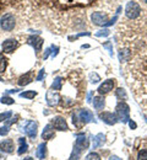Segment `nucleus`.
I'll return each mask as SVG.
<instances>
[{
    "instance_id": "nucleus-29",
    "label": "nucleus",
    "mask_w": 147,
    "mask_h": 160,
    "mask_svg": "<svg viewBox=\"0 0 147 160\" xmlns=\"http://www.w3.org/2000/svg\"><path fill=\"white\" fill-rule=\"evenodd\" d=\"M15 101L12 100L11 98H7V96H4L1 98V103H5V105H12Z\"/></svg>"
},
{
    "instance_id": "nucleus-23",
    "label": "nucleus",
    "mask_w": 147,
    "mask_h": 160,
    "mask_svg": "<svg viewBox=\"0 0 147 160\" xmlns=\"http://www.w3.org/2000/svg\"><path fill=\"white\" fill-rule=\"evenodd\" d=\"M6 65H7V59L5 58L4 53H0V73L5 72V69H6Z\"/></svg>"
},
{
    "instance_id": "nucleus-33",
    "label": "nucleus",
    "mask_w": 147,
    "mask_h": 160,
    "mask_svg": "<svg viewBox=\"0 0 147 160\" xmlns=\"http://www.w3.org/2000/svg\"><path fill=\"white\" fill-rule=\"evenodd\" d=\"M9 133V127L5 126V127H0V136H6Z\"/></svg>"
},
{
    "instance_id": "nucleus-2",
    "label": "nucleus",
    "mask_w": 147,
    "mask_h": 160,
    "mask_svg": "<svg viewBox=\"0 0 147 160\" xmlns=\"http://www.w3.org/2000/svg\"><path fill=\"white\" fill-rule=\"evenodd\" d=\"M129 115H130V108L129 106L126 105L125 102H119L117 105V108H115V116L118 121L126 123L129 122Z\"/></svg>"
},
{
    "instance_id": "nucleus-1",
    "label": "nucleus",
    "mask_w": 147,
    "mask_h": 160,
    "mask_svg": "<svg viewBox=\"0 0 147 160\" xmlns=\"http://www.w3.org/2000/svg\"><path fill=\"white\" fill-rule=\"evenodd\" d=\"M94 120V117H93V113L90 111V110H87V108H81V110H79L76 113H74V116H72V123L77 127V124H79V121L81 122V124H86V123H88V122H91V121Z\"/></svg>"
},
{
    "instance_id": "nucleus-16",
    "label": "nucleus",
    "mask_w": 147,
    "mask_h": 160,
    "mask_svg": "<svg viewBox=\"0 0 147 160\" xmlns=\"http://www.w3.org/2000/svg\"><path fill=\"white\" fill-rule=\"evenodd\" d=\"M53 137H54V129L52 128V124H47L45 128L43 129L42 138L45 140H49V139H52Z\"/></svg>"
},
{
    "instance_id": "nucleus-36",
    "label": "nucleus",
    "mask_w": 147,
    "mask_h": 160,
    "mask_svg": "<svg viewBox=\"0 0 147 160\" xmlns=\"http://www.w3.org/2000/svg\"><path fill=\"white\" fill-rule=\"evenodd\" d=\"M49 53H50V48H47V49H45V53H44V57H43V58H44V59H47V58H48V56H49Z\"/></svg>"
},
{
    "instance_id": "nucleus-18",
    "label": "nucleus",
    "mask_w": 147,
    "mask_h": 160,
    "mask_svg": "<svg viewBox=\"0 0 147 160\" xmlns=\"http://www.w3.org/2000/svg\"><path fill=\"white\" fill-rule=\"evenodd\" d=\"M104 103V98H102V96H96L93 99V107L96 110H103Z\"/></svg>"
},
{
    "instance_id": "nucleus-24",
    "label": "nucleus",
    "mask_w": 147,
    "mask_h": 160,
    "mask_svg": "<svg viewBox=\"0 0 147 160\" xmlns=\"http://www.w3.org/2000/svg\"><path fill=\"white\" fill-rule=\"evenodd\" d=\"M21 98H25V99H28V100H32L34 96H37V92L31 90V91H25V92H21L20 94Z\"/></svg>"
},
{
    "instance_id": "nucleus-14",
    "label": "nucleus",
    "mask_w": 147,
    "mask_h": 160,
    "mask_svg": "<svg viewBox=\"0 0 147 160\" xmlns=\"http://www.w3.org/2000/svg\"><path fill=\"white\" fill-rule=\"evenodd\" d=\"M0 149L5 153H12L14 152V142L11 139H5L0 142Z\"/></svg>"
},
{
    "instance_id": "nucleus-41",
    "label": "nucleus",
    "mask_w": 147,
    "mask_h": 160,
    "mask_svg": "<svg viewBox=\"0 0 147 160\" xmlns=\"http://www.w3.org/2000/svg\"><path fill=\"white\" fill-rule=\"evenodd\" d=\"M144 1H145V2H146V4H147V0H144Z\"/></svg>"
},
{
    "instance_id": "nucleus-20",
    "label": "nucleus",
    "mask_w": 147,
    "mask_h": 160,
    "mask_svg": "<svg viewBox=\"0 0 147 160\" xmlns=\"http://www.w3.org/2000/svg\"><path fill=\"white\" fill-rule=\"evenodd\" d=\"M19 144H20V148H19V150H17V154H19V155H22L25 152H27L28 145H27L25 138H19Z\"/></svg>"
},
{
    "instance_id": "nucleus-6",
    "label": "nucleus",
    "mask_w": 147,
    "mask_h": 160,
    "mask_svg": "<svg viewBox=\"0 0 147 160\" xmlns=\"http://www.w3.org/2000/svg\"><path fill=\"white\" fill-rule=\"evenodd\" d=\"M91 20L94 25L98 26H107L108 23V15L102 12V11H96L91 15Z\"/></svg>"
},
{
    "instance_id": "nucleus-7",
    "label": "nucleus",
    "mask_w": 147,
    "mask_h": 160,
    "mask_svg": "<svg viewBox=\"0 0 147 160\" xmlns=\"http://www.w3.org/2000/svg\"><path fill=\"white\" fill-rule=\"evenodd\" d=\"M45 100H47V103L49 106H57L59 103V101H60V96H59V94L57 91L54 92V90H49L47 92Z\"/></svg>"
},
{
    "instance_id": "nucleus-3",
    "label": "nucleus",
    "mask_w": 147,
    "mask_h": 160,
    "mask_svg": "<svg viewBox=\"0 0 147 160\" xmlns=\"http://www.w3.org/2000/svg\"><path fill=\"white\" fill-rule=\"evenodd\" d=\"M140 14H141V8H140V5L137 2H135V1L127 2L125 9V15L127 19L135 20V19H137L140 16Z\"/></svg>"
},
{
    "instance_id": "nucleus-8",
    "label": "nucleus",
    "mask_w": 147,
    "mask_h": 160,
    "mask_svg": "<svg viewBox=\"0 0 147 160\" xmlns=\"http://www.w3.org/2000/svg\"><path fill=\"white\" fill-rule=\"evenodd\" d=\"M114 79H108L105 80L104 82L98 88V92L101 94V95H105V94H108V92H110L112 90H113V88H114Z\"/></svg>"
},
{
    "instance_id": "nucleus-40",
    "label": "nucleus",
    "mask_w": 147,
    "mask_h": 160,
    "mask_svg": "<svg viewBox=\"0 0 147 160\" xmlns=\"http://www.w3.org/2000/svg\"><path fill=\"white\" fill-rule=\"evenodd\" d=\"M23 160H33V159H32V158H30V157H27V158H25Z\"/></svg>"
},
{
    "instance_id": "nucleus-27",
    "label": "nucleus",
    "mask_w": 147,
    "mask_h": 160,
    "mask_svg": "<svg viewBox=\"0 0 147 160\" xmlns=\"http://www.w3.org/2000/svg\"><path fill=\"white\" fill-rule=\"evenodd\" d=\"M90 80H91V82H98L101 80V78L97 73H91L90 74Z\"/></svg>"
},
{
    "instance_id": "nucleus-15",
    "label": "nucleus",
    "mask_w": 147,
    "mask_h": 160,
    "mask_svg": "<svg viewBox=\"0 0 147 160\" xmlns=\"http://www.w3.org/2000/svg\"><path fill=\"white\" fill-rule=\"evenodd\" d=\"M105 142V136L103 133H99L97 136L93 137V149H97L99 147H102Z\"/></svg>"
},
{
    "instance_id": "nucleus-19",
    "label": "nucleus",
    "mask_w": 147,
    "mask_h": 160,
    "mask_svg": "<svg viewBox=\"0 0 147 160\" xmlns=\"http://www.w3.org/2000/svg\"><path fill=\"white\" fill-rule=\"evenodd\" d=\"M45 154H47V145H45V143H41L38 145V149H37L36 155H37L38 159H44Z\"/></svg>"
},
{
    "instance_id": "nucleus-30",
    "label": "nucleus",
    "mask_w": 147,
    "mask_h": 160,
    "mask_svg": "<svg viewBox=\"0 0 147 160\" xmlns=\"http://www.w3.org/2000/svg\"><path fill=\"white\" fill-rule=\"evenodd\" d=\"M137 160H147V150H140L137 155Z\"/></svg>"
},
{
    "instance_id": "nucleus-17",
    "label": "nucleus",
    "mask_w": 147,
    "mask_h": 160,
    "mask_svg": "<svg viewBox=\"0 0 147 160\" xmlns=\"http://www.w3.org/2000/svg\"><path fill=\"white\" fill-rule=\"evenodd\" d=\"M33 80V73L32 72H28L27 74L22 75L21 78L19 79V85L20 86H25V85H28L31 81Z\"/></svg>"
},
{
    "instance_id": "nucleus-39",
    "label": "nucleus",
    "mask_w": 147,
    "mask_h": 160,
    "mask_svg": "<svg viewBox=\"0 0 147 160\" xmlns=\"http://www.w3.org/2000/svg\"><path fill=\"white\" fill-rule=\"evenodd\" d=\"M91 96H92V92H90V94H88V98H87L88 101H91Z\"/></svg>"
},
{
    "instance_id": "nucleus-22",
    "label": "nucleus",
    "mask_w": 147,
    "mask_h": 160,
    "mask_svg": "<svg viewBox=\"0 0 147 160\" xmlns=\"http://www.w3.org/2000/svg\"><path fill=\"white\" fill-rule=\"evenodd\" d=\"M115 96H117L119 100H126V99H127L126 91L124 90V89H122V88L117 89V91H115Z\"/></svg>"
},
{
    "instance_id": "nucleus-25",
    "label": "nucleus",
    "mask_w": 147,
    "mask_h": 160,
    "mask_svg": "<svg viewBox=\"0 0 147 160\" xmlns=\"http://www.w3.org/2000/svg\"><path fill=\"white\" fill-rule=\"evenodd\" d=\"M11 115H12V112H11V111H6V112H2V113H0V122L9 120V118L11 117Z\"/></svg>"
},
{
    "instance_id": "nucleus-38",
    "label": "nucleus",
    "mask_w": 147,
    "mask_h": 160,
    "mask_svg": "<svg viewBox=\"0 0 147 160\" xmlns=\"http://www.w3.org/2000/svg\"><path fill=\"white\" fill-rule=\"evenodd\" d=\"M109 160H122V159H119L118 157H115V155H113V157H110V158H109Z\"/></svg>"
},
{
    "instance_id": "nucleus-37",
    "label": "nucleus",
    "mask_w": 147,
    "mask_h": 160,
    "mask_svg": "<svg viewBox=\"0 0 147 160\" xmlns=\"http://www.w3.org/2000/svg\"><path fill=\"white\" fill-rule=\"evenodd\" d=\"M129 124H130V128H131V129H135V128H136V123H135V122L130 121V122H129Z\"/></svg>"
},
{
    "instance_id": "nucleus-12",
    "label": "nucleus",
    "mask_w": 147,
    "mask_h": 160,
    "mask_svg": "<svg viewBox=\"0 0 147 160\" xmlns=\"http://www.w3.org/2000/svg\"><path fill=\"white\" fill-rule=\"evenodd\" d=\"M53 127L58 131H67V123L63 117H55L53 120Z\"/></svg>"
},
{
    "instance_id": "nucleus-35",
    "label": "nucleus",
    "mask_w": 147,
    "mask_h": 160,
    "mask_svg": "<svg viewBox=\"0 0 147 160\" xmlns=\"http://www.w3.org/2000/svg\"><path fill=\"white\" fill-rule=\"evenodd\" d=\"M16 118H17V117H15V118H11V120H9L7 122H6V126L9 127V126H10V124H12L14 122H16Z\"/></svg>"
},
{
    "instance_id": "nucleus-21",
    "label": "nucleus",
    "mask_w": 147,
    "mask_h": 160,
    "mask_svg": "<svg viewBox=\"0 0 147 160\" xmlns=\"http://www.w3.org/2000/svg\"><path fill=\"white\" fill-rule=\"evenodd\" d=\"M62 82H63V79L60 77L55 78L54 81H53V84H52V90H55V91L62 90Z\"/></svg>"
},
{
    "instance_id": "nucleus-5",
    "label": "nucleus",
    "mask_w": 147,
    "mask_h": 160,
    "mask_svg": "<svg viewBox=\"0 0 147 160\" xmlns=\"http://www.w3.org/2000/svg\"><path fill=\"white\" fill-rule=\"evenodd\" d=\"M15 23H16L15 18H14V15H11V14H5V15L0 19V26H1V28H2L4 31H11V30L15 27Z\"/></svg>"
},
{
    "instance_id": "nucleus-31",
    "label": "nucleus",
    "mask_w": 147,
    "mask_h": 160,
    "mask_svg": "<svg viewBox=\"0 0 147 160\" xmlns=\"http://www.w3.org/2000/svg\"><path fill=\"white\" fill-rule=\"evenodd\" d=\"M50 52H52V57H57L58 56V52H59V47L57 46H50Z\"/></svg>"
},
{
    "instance_id": "nucleus-11",
    "label": "nucleus",
    "mask_w": 147,
    "mask_h": 160,
    "mask_svg": "<svg viewBox=\"0 0 147 160\" xmlns=\"http://www.w3.org/2000/svg\"><path fill=\"white\" fill-rule=\"evenodd\" d=\"M28 43H30L37 52H39L43 46V38H41L39 36H30V37H28Z\"/></svg>"
},
{
    "instance_id": "nucleus-13",
    "label": "nucleus",
    "mask_w": 147,
    "mask_h": 160,
    "mask_svg": "<svg viewBox=\"0 0 147 160\" xmlns=\"http://www.w3.org/2000/svg\"><path fill=\"white\" fill-rule=\"evenodd\" d=\"M17 41L16 40H6L4 43H2V49H4V52H6V53H11V52H14L15 51V48L17 47Z\"/></svg>"
},
{
    "instance_id": "nucleus-26",
    "label": "nucleus",
    "mask_w": 147,
    "mask_h": 160,
    "mask_svg": "<svg viewBox=\"0 0 147 160\" xmlns=\"http://www.w3.org/2000/svg\"><path fill=\"white\" fill-rule=\"evenodd\" d=\"M85 160H101V157L97 154V153H90L87 157H86V159Z\"/></svg>"
},
{
    "instance_id": "nucleus-28",
    "label": "nucleus",
    "mask_w": 147,
    "mask_h": 160,
    "mask_svg": "<svg viewBox=\"0 0 147 160\" xmlns=\"http://www.w3.org/2000/svg\"><path fill=\"white\" fill-rule=\"evenodd\" d=\"M109 33H110L109 30L105 28V30H101L99 32H97L96 36H98V37H107V36H109Z\"/></svg>"
},
{
    "instance_id": "nucleus-4",
    "label": "nucleus",
    "mask_w": 147,
    "mask_h": 160,
    "mask_svg": "<svg viewBox=\"0 0 147 160\" xmlns=\"http://www.w3.org/2000/svg\"><path fill=\"white\" fill-rule=\"evenodd\" d=\"M22 132H25L30 138L34 139L37 136V123L34 121H27L26 123H22V126L20 127Z\"/></svg>"
},
{
    "instance_id": "nucleus-10",
    "label": "nucleus",
    "mask_w": 147,
    "mask_h": 160,
    "mask_svg": "<svg viewBox=\"0 0 147 160\" xmlns=\"http://www.w3.org/2000/svg\"><path fill=\"white\" fill-rule=\"evenodd\" d=\"M99 118L105 122L107 124H115L117 122H118V118H117V116L114 115V113H112V112H102L101 115H99Z\"/></svg>"
},
{
    "instance_id": "nucleus-9",
    "label": "nucleus",
    "mask_w": 147,
    "mask_h": 160,
    "mask_svg": "<svg viewBox=\"0 0 147 160\" xmlns=\"http://www.w3.org/2000/svg\"><path fill=\"white\" fill-rule=\"evenodd\" d=\"M75 147H76V148H79L80 150H82V152L87 149V147H88V140L86 139V136H85V134L80 133V134H77V136H76Z\"/></svg>"
},
{
    "instance_id": "nucleus-34",
    "label": "nucleus",
    "mask_w": 147,
    "mask_h": 160,
    "mask_svg": "<svg viewBox=\"0 0 147 160\" xmlns=\"http://www.w3.org/2000/svg\"><path fill=\"white\" fill-rule=\"evenodd\" d=\"M43 75H44V69H42V70L39 72V74H38V77H37V80L41 81V80L43 79Z\"/></svg>"
},
{
    "instance_id": "nucleus-32",
    "label": "nucleus",
    "mask_w": 147,
    "mask_h": 160,
    "mask_svg": "<svg viewBox=\"0 0 147 160\" xmlns=\"http://www.w3.org/2000/svg\"><path fill=\"white\" fill-rule=\"evenodd\" d=\"M103 47H104V48H107V49L109 51V54H110V56H113V47H112V43H110V42H107V43H104V44H103Z\"/></svg>"
}]
</instances>
